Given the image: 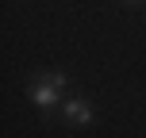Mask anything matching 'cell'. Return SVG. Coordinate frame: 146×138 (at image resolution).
Masks as SVG:
<instances>
[{
	"label": "cell",
	"mask_w": 146,
	"mask_h": 138,
	"mask_svg": "<svg viewBox=\"0 0 146 138\" xmlns=\"http://www.w3.org/2000/svg\"><path fill=\"white\" fill-rule=\"evenodd\" d=\"M66 115L73 119V123H88V119H92V108L81 104V100H69V104H66Z\"/></svg>",
	"instance_id": "7a4b0ae2"
},
{
	"label": "cell",
	"mask_w": 146,
	"mask_h": 138,
	"mask_svg": "<svg viewBox=\"0 0 146 138\" xmlns=\"http://www.w3.org/2000/svg\"><path fill=\"white\" fill-rule=\"evenodd\" d=\"M62 85H66V77H62V73H46V77L38 81L35 88H31V100H35L38 108H50V104L58 100V92H62Z\"/></svg>",
	"instance_id": "6da1fadb"
}]
</instances>
